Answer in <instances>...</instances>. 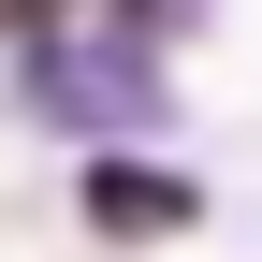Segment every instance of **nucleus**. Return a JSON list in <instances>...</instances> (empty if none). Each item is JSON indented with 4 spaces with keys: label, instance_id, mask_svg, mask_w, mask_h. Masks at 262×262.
<instances>
[{
    "label": "nucleus",
    "instance_id": "1",
    "mask_svg": "<svg viewBox=\"0 0 262 262\" xmlns=\"http://www.w3.org/2000/svg\"><path fill=\"white\" fill-rule=\"evenodd\" d=\"M102 219H117V233H146V219H175V189H160V175H102Z\"/></svg>",
    "mask_w": 262,
    "mask_h": 262
}]
</instances>
